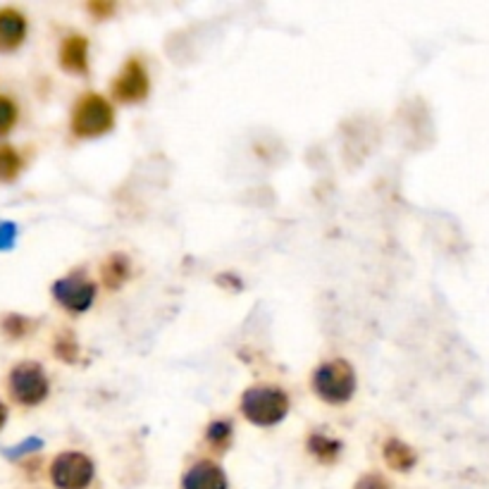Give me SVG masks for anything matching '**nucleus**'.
Here are the masks:
<instances>
[{"label": "nucleus", "mask_w": 489, "mask_h": 489, "mask_svg": "<svg viewBox=\"0 0 489 489\" xmlns=\"http://www.w3.org/2000/svg\"><path fill=\"white\" fill-rule=\"evenodd\" d=\"M313 389L325 404H346L356 391V372L346 361H327L313 372Z\"/></svg>", "instance_id": "2"}, {"label": "nucleus", "mask_w": 489, "mask_h": 489, "mask_svg": "<svg viewBox=\"0 0 489 489\" xmlns=\"http://www.w3.org/2000/svg\"><path fill=\"white\" fill-rule=\"evenodd\" d=\"M60 65L67 72L74 74H86L89 70V43L82 34H72L65 39L63 48H60Z\"/></svg>", "instance_id": "10"}, {"label": "nucleus", "mask_w": 489, "mask_h": 489, "mask_svg": "<svg viewBox=\"0 0 489 489\" xmlns=\"http://www.w3.org/2000/svg\"><path fill=\"white\" fill-rule=\"evenodd\" d=\"M308 451L315 456V458H320V461H335L339 451H342V441L335 440V437H327V434L315 432L310 434V440H308Z\"/></svg>", "instance_id": "13"}, {"label": "nucleus", "mask_w": 489, "mask_h": 489, "mask_svg": "<svg viewBox=\"0 0 489 489\" xmlns=\"http://www.w3.org/2000/svg\"><path fill=\"white\" fill-rule=\"evenodd\" d=\"M148 89H151V82H148L146 67L139 60H129L112 84V96L122 103H139L148 96Z\"/></svg>", "instance_id": "7"}, {"label": "nucleus", "mask_w": 489, "mask_h": 489, "mask_svg": "<svg viewBox=\"0 0 489 489\" xmlns=\"http://www.w3.org/2000/svg\"><path fill=\"white\" fill-rule=\"evenodd\" d=\"M89 10H92V13H112V10H115V7L112 5H92L89 7Z\"/></svg>", "instance_id": "20"}, {"label": "nucleus", "mask_w": 489, "mask_h": 489, "mask_svg": "<svg viewBox=\"0 0 489 489\" xmlns=\"http://www.w3.org/2000/svg\"><path fill=\"white\" fill-rule=\"evenodd\" d=\"M205 437H208V441L213 447L227 449L231 441V423L230 420H215V423L208 427Z\"/></svg>", "instance_id": "15"}, {"label": "nucleus", "mask_w": 489, "mask_h": 489, "mask_svg": "<svg viewBox=\"0 0 489 489\" xmlns=\"http://www.w3.org/2000/svg\"><path fill=\"white\" fill-rule=\"evenodd\" d=\"M356 489H389V487H387V483L380 476H365L358 480Z\"/></svg>", "instance_id": "19"}, {"label": "nucleus", "mask_w": 489, "mask_h": 489, "mask_svg": "<svg viewBox=\"0 0 489 489\" xmlns=\"http://www.w3.org/2000/svg\"><path fill=\"white\" fill-rule=\"evenodd\" d=\"M50 480L57 489H86L93 480V461L82 451H65L50 466Z\"/></svg>", "instance_id": "4"}, {"label": "nucleus", "mask_w": 489, "mask_h": 489, "mask_svg": "<svg viewBox=\"0 0 489 489\" xmlns=\"http://www.w3.org/2000/svg\"><path fill=\"white\" fill-rule=\"evenodd\" d=\"M10 394L22 406L41 404L48 397V378L39 363H20L10 372Z\"/></svg>", "instance_id": "5"}, {"label": "nucleus", "mask_w": 489, "mask_h": 489, "mask_svg": "<svg viewBox=\"0 0 489 489\" xmlns=\"http://www.w3.org/2000/svg\"><path fill=\"white\" fill-rule=\"evenodd\" d=\"M14 239H17V224L14 223H0V251L13 249Z\"/></svg>", "instance_id": "18"}, {"label": "nucleus", "mask_w": 489, "mask_h": 489, "mask_svg": "<svg viewBox=\"0 0 489 489\" xmlns=\"http://www.w3.org/2000/svg\"><path fill=\"white\" fill-rule=\"evenodd\" d=\"M22 158L10 146H0V182H13L20 175Z\"/></svg>", "instance_id": "14"}, {"label": "nucleus", "mask_w": 489, "mask_h": 489, "mask_svg": "<svg viewBox=\"0 0 489 489\" xmlns=\"http://www.w3.org/2000/svg\"><path fill=\"white\" fill-rule=\"evenodd\" d=\"M385 461L391 470H411L415 466V451L401 440H389L385 444Z\"/></svg>", "instance_id": "12"}, {"label": "nucleus", "mask_w": 489, "mask_h": 489, "mask_svg": "<svg viewBox=\"0 0 489 489\" xmlns=\"http://www.w3.org/2000/svg\"><path fill=\"white\" fill-rule=\"evenodd\" d=\"M24 36H27V20H24V14L13 10V7L0 10V50L10 53V50L20 48Z\"/></svg>", "instance_id": "9"}, {"label": "nucleus", "mask_w": 489, "mask_h": 489, "mask_svg": "<svg viewBox=\"0 0 489 489\" xmlns=\"http://www.w3.org/2000/svg\"><path fill=\"white\" fill-rule=\"evenodd\" d=\"M41 447H43V441L39 440V437H29V440H24L22 444H17V447L5 449L3 454H5L7 458H22V456L34 454V451H39Z\"/></svg>", "instance_id": "17"}, {"label": "nucleus", "mask_w": 489, "mask_h": 489, "mask_svg": "<svg viewBox=\"0 0 489 489\" xmlns=\"http://www.w3.org/2000/svg\"><path fill=\"white\" fill-rule=\"evenodd\" d=\"M53 296L70 313H84V310L92 308L93 299H96V284L92 280H86L82 273L67 275V277L53 284Z\"/></svg>", "instance_id": "6"}, {"label": "nucleus", "mask_w": 489, "mask_h": 489, "mask_svg": "<svg viewBox=\"0 0 489 489\" xmlns=\"http://www.w3.org/2000/svg\"><path fill=\"white\" fill-rule=\"evenodd\" d=\"M182 489H227V476L217 463L198 461L184 473Z\"/></svg>", "instance_id": "8"}, {"label": "nucleus", "mask_w": 489, "mask_h": 489, "mask_svg": "<svg viewBox=\"0 0 489 489\" xmlns=\"http://www.w3.org/2000/svg\"><path fill=\"white\" fill-rule=\"evenodd\" d=\"M115 127V110L112 105L98 93H86L72 112V132L82 139H92L110 132Z\"/></svg>", "instance_id": "3"}, {"label": "nucleus", "mask_w": 489, "mask_h": 489, "mask_svg": "<svg viewBox=\"0 0 489 489\" xmlns=\"http://www.w3.org/2000/svg\"><path fill=\"white\" fill-rule=\"evenodd\" d=\"M287 411V391L277 389V387H251L241 394V413L253 425H277L280 420H284Z\"/></svg>", "instance_id": "1"}, {"label": "nucleus", "mask_w": 489, "mask_h": 489, "mask_svg": "<svg viewBox=\"0 0 489 489\" xmlns=\"http://www.w3.org/2000/svg\"><path fill=\"white\" fill-rule=\"evenodd\" d=\"M5 420H7V408L0 404V430H3V425H5Z\"/></svg>", "instance_id": "21"}, {"label": "nucleus", "mask_w": 489, "mask_h": 489, "mask_svg": "<svg viewBox=\"0 0 489 489\" xmlns=\"http://www.w3.org/2000/svg\"><path fill=\"white\" fill-rule=\"evenodd\" d=\"M17 122V105L7 96H0V136H5Z\"/></svg>", "instance_id": "16"}, {"label": "nucleus", "mask_w": 489, "mask_h": 489, "mask_svg": "<svg viewBox=\"0 0 489 489\" xmlns=\"http://www.w3.org/2000/svg\"><path fill=\"white\" fill-rule=\"evenodd\" d=\"M132 273V263L122 253H112L103 263V282L108 289H119Z\"/></svg>", "instance_id": "11"}]
</instances>
